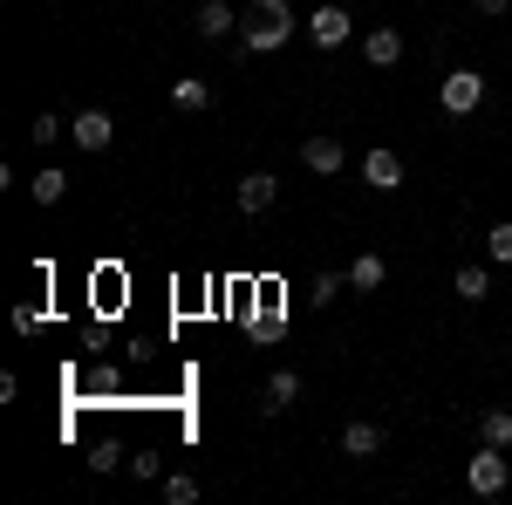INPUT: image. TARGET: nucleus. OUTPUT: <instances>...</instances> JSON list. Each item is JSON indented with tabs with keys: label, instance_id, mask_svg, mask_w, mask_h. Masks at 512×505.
<instances>
[{
	"label": "nucleus",
	"instance_id": "nucleus-1",
	"mask_svg": "<svg viewBox=\"0 0 512 505\" xmlns=\"http://www.w3.org/2000/svg\"><path fill=\"white\" fill-rule=\"evenodd\" d=\"M294 7L287 0H253V14H246V28H239V48L246 55H274V48H287L294 41Z\"/></svg>",
	"mask_w": 512,
	"mask_h": 505
},
{
	"label": "nucleus",
	"instance_id": "nucleus-2",
	"mask_svg": "<svg viewBox=\"0 0 512 505\" xmlns=\"http://www.w3.org/2000/svg\"><path fill=\"white\" fill-rule=\"evenodd\" d=\"M465 485H472L478 499H499V492L512 485V465H506V451H499V444H478V458L465 465Z\"/></svg>",
	"mask_w": 512,
	"mask_h": 505
},
{
	"label": "nucleus",
	"instance_id": "nucleus-3",
	"mask_svg": "<svg viewBox=\"0 0 512 505\" xmlns=\"http://www.w3.org/2000/svg\"><path fill=\"white\" fill-rule=\"evenodd\" d=\"M437 103H444V117H472L478 103H485V76L478 69H451V76L437 82Z\"/></svg>",
	"mask_w": 512,
	"mask_h": 505
},
{
	"label": "nucleus",
	"instance_id": "nucleus-4",
	"mask_svg": "<svg viewBox=\"0 0 512 505\" xmlns=\"http://www.w3.org/2000/svg\"><path fill=\"white\" fill-rule=\"evenodd\" d=\"M69 137H76V151H110L117 144V117L110 110H82V117H69Z\"/></svg>",
	"mask_w": 512,
	"mask_h": 505
},
{
	"label": "nucleus",
	"instance_id": "nucleus-5",
	"mask_svg": "<svg viewBox=\"0 0 512 505\" xmlns=\"http://www.w3.org/2000/svg\"><path fill=\"white\" fill-rule=\"evenodd\" d=\"M308 35H315V48H349V35H355V21H349V7H315L308 14Z\"/></svg>",
	"mask_w": 512,
	"mask_h": 505
},
{
	"label": "nucleus",
	"instance_id": "nucleus-6",
	"mask_svg": "<svg viewBox=\"0 0 512 505\" xmlns=\"http://www.w3.org/2000/svg\"><path fill=\"white\" fill-rule=\"evenodd\" d=\"M362 185H369V192H403V157L376 144V151L362 157Z\"/></svg>",
	"mask_w": 512,
	"mask_h": 505
},
{
	"label": "nucleus",
	"instance_id": "nucleus-7",
	"mask_svg": "<svg viewBox=\"0 0 512 505\" xmlns=\"http://www.w3.org/2000/svg\"><path fill=\"white\" fill-rule=\"evenodd\" d=\"M301 164H308L315 178H335V171L349 164V151H342V137H328V130H321V137H308V144H301Z\"/></svg>",
	"mask_w": 512,
	"mask_h": 505
},
{
	"label": "nucleus",
	"instance_id": "nucleus-8",
	"mask_svg": "<svg viewBox=\"0 0 512 505\" xmlns=\"http://www.w3.org/2000/svg\"><path fill=\"white\" fill-rule=\"evenodd\" d=\"M274 198H280V178H274V171H246V178H239V212H253V219H260Z\"/></svg>",
	"mask_w": 512,
	"mask_h": 505
},
{
	"label": "nucleus",
	"instance_id": "nucleus-9",
	"mask_svg": "<svg viewBox=\"0 0 512 505\" xmlns=\"http://www.w3.org/2000/svg\"><path fill=\"white\" fill-rule=\"evenodd\" d=\"M362 62H369V69H396V62H403V35H396V28H369V35H362Z\"/></svg>",
	"mask_w": 512,
	"mask_h": 505
},
{
	"label": "nucleus",
	"instance_id": "nucleus-10",
	"mask_svg": "<svg viewBox=\"0 0 512 505\" xmlns=\"http://www.w3.org/2000/svg\"><path fill=\"white\" fill-rule=\"evenodd\" d=\"M294 403H301V376H294V369H280L274 383H267V396H260V417H287Z\"/></svg>",
	"mask_w": 512,
	"mask_h": 505
},
{
	"label": "nucleus",
	"instance_id": "nucleus-11",
	"mask_svg": "<svg viewBox=\"0 0 512 505\" xmlns=\"http://www.w3.org/2000/svg\"><path fill=\"white\" fill-rule=\"evenodd\" d=\"M383 280H390V260H383V253H355L349 260V287L355 294H376Z\"/></svg>",
	"mask_w": 512,
	"mask_h": 505
},
{
	"label": "nucleus",
	"instance_id": "nucleus-12",
	"mask_svg": "<svg viewBox=\"0 0 512 505\" xmlns=\"http://www.w3.org/2000/svg\"><path fill=\"white\" fill-rule=\"evenodd\" d=\"M192 21H198V35H205V41H226V35L239 28V14L226 7V0H205V7H198Z\"/></svg>",
	"mask_w": 512,
	"mask_h": 505
},
{
	"label": "nucleus",
	"instance_id": "nucleus-13",
	"mask_svg": "<svg viewBox=\"0 0 512 505\" xmlns=\"http://www.w3.org/2000/svg\"><path fill=\"white\" fill-rule=\"evenodd\" d=\"M342 451L349 458H376L383 451V430L369 424V417H355V424H342Z\"/></svg>",
	"mask_w": 512,
	"mask_h": 505
},
{
	"label": "nucleus",
	"instance_id": "nucleus-14",
	"mask_svg": "<svg viewBox=\"0 0 512 505\" xmlns=\"http://www.w3.org/2000/svg\"><path fill=\"white\" fill-rule=\"evenodd\" d=\"M478 444H512V410H478Z\"/></svg>",
	"mask_w": 512,
	"mask_h": 505
},
{
	"label": "nucleus",
	"instance_id": "nucleus-15",
	"mask_svg": "<svg viewBox=\"0 0 512 505\" xmlns=\"http://www.w3.org/2000/svg\"><path fill=\"white\" fill-rule=\"evenodd\" d=\"M171 103H178V110H212V82H198V76L171 82Z\"/></svg>",
	"mask_w": 512,
	"mask_h": 505
},
{
	"label": "nucleus",
	"instance_id": "nucleus-16",
	"mask_svg": "<svg viewBox=\"0 0 512 505\" xmlns=\"http://www.w3.org/2000/svg\"><path fill=\"white\" fill-rule=\"evenodd\" d=\"M492 294V273L485 267H458V301H485Z\"/></svg>",
	"mask_w": 512,
	"mask_h": 505
},
{
	"label": "nucleus",
	"instance_id": "nucleus-17",
	"mask_svg": "<svg viewBox=\"0 0 512 505\" xmlns=\"http://www.w3.org/2000/svg\"><path fill=\"white\" fill-rule=\"evenodd\" d=\"M485 253H492L499 267H512V219H499V226L485 233Z\"/></svg>",
	"mask_w": 512,
	"mask_h": 505
},
{
	"label": "nucleus",
	"instance_id": "nucleus-18",
	"mask_svg": "<svg viewBox=\"0 0 512 505\" xmlns=\"http://www.w3.org/2000/svg\"><path fill=\"white\" fill-rule=\"evenodd\" d=\"M28 137H35L41 151H48V144H62V137H69V123H62V117H48V110H41V117H35V130H28Z\"/></svg>",
	"mask_w": 512,
	"mask_h": 505
},
{
	"label": "nucleus",
	"instance_id": "nucleus-19",
	"mask_svg": "<svg viewBox=\"0 0 512 505\" xmlns=\"http://www.w3.org/2000/svg\"><path fill=\"white\" fill-rule=\"evenodd\" d=\"M28 192H35V205H55V198L69 192V178H62V171H41V178L28 185Z\"/></svg>",
	"mask_w": 512,
	"mask_h": 505
},
{
	"label": "nucleus",
	"instance_id": "nucleus-20",
	"mask_svg": "<svg viewBox=\"0 0 512 505\" xmlns=\"http://www.w3.org/2000/svg\"><path fill=\"white\" fill-rule=\"evenodd\" d=\"M164 499H171V505H192L198 499V478H185V471H178V478H164Z\"/></svg>",
	"mask_w": 512,
	"mask_h": 505
},
{
	"label": "nucleus",
	"instance_id": "nucleus-21",
	"mask_svg": "<svg viewBox=\"0 0 512 505\" xmlns=\"http://www.w3.org/2000/svg\"><path fill=\"white\" fill-rule=\"evenodd\" d=\"M342 280H349V273H321V280H315V308H328V301L342 294Z\"/></svg>",
	"mask_w": 512,
	"mask_h": 505
},
{
	"label": "nucleus",
	"instance_id": "nucleus-22",
	"mask_svg": "<svg viewBox=\"0 0 512 505\" xmlns=\"http://www.w3.org/2000/svg\"><path fill=\"white\" fill-rule=\"evenodd\" d=\"M35 328H41V308H35V301H21V308H14V335H35Z\"/></svg>",
	"mask_w": 512,
	"mask_h": 505
},
{
	"label": "nucleus",
	"instance_id": "nucleus-23",
	"mask_svg": "<svg viewBox=\"0 0 512 505\" xmlns=\"http://www.w3.org/2000/svg\"><path fill=\"white\" fill-rule=\"evenodd\" d=\"M130 478H144V485H151V478H158V451H137V458H130Z\"/></svg>",
	"mask_w": 512,
	"mask_h": 505
},
{
	"label": "nucleus",
	"instance_id": "nucleus-24",
	"mask_svg": "<svg viewBox=\"0 0 512 505\" xmlns=\"http://www.w3.org/2000/svg\"><path fill=\"white\" fill-rule=\"evenodd\" d=\"M89 465H96V471H117L123 451H117V444H96V451H89Z\"/></svg>",
	"mask_w": 512,
	"mask_h": 505
},
{
	"label": "nucleus",
	"instance_id": "nucleus-25",
	"mask_svg": "<svg viewBox=\"0 0 512 505\" xmlns=\"http://www.w3.org/2000/svg\"><path fill=\"white\" fill-rule=\"evenodd\" d=\"M472 7H478V14H506L512 0H472Z\"/></svg>",
	"mask_w": 512,
	"mask_h": 505
}]
</instances>
